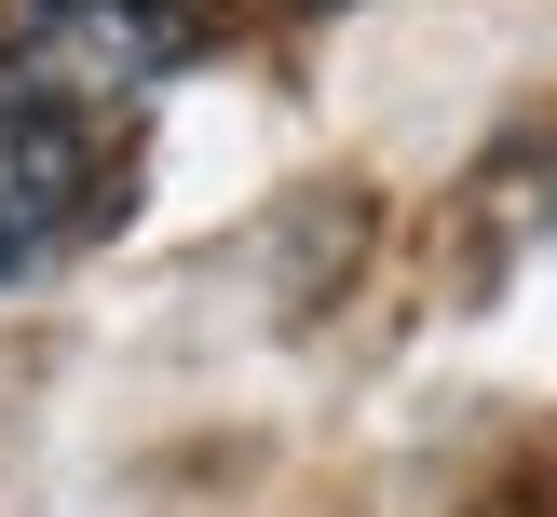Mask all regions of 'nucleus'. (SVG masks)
<instances>
[{
  "mask_svg": "<svg viewBox=\"0 0 557 517\" xmlns=\"http://www.w3.org/2000/svg\"><path fill=\"white\" fill-rule=\"evenodd\" d=\"M190 41H205V0H0V69L96 123H123L163 69H190Z\"/></svg>",
  "mask_w": 557,
  "mask_h": 517,
  "instance_id": "nucleus-1",
  "label": "nucleus"
},
{
  "mask_svg": "<svg viewBox=\"0 0 557 517\" xmlns=\"http://www.w3.org/2000/svg\"><path fill=\"white\" fill-rule=\"evenodd\" d=\"M109 190H123L109 123H96V109L27 96V82L0 69V286L41 272V259H69V245L109 218Z\"/></svg>",
  "mask_w": 557,
  "mask_h": 517,
  "instance_id": "nucleus-2",
  "label": "nucleus"
}]
</instances>
